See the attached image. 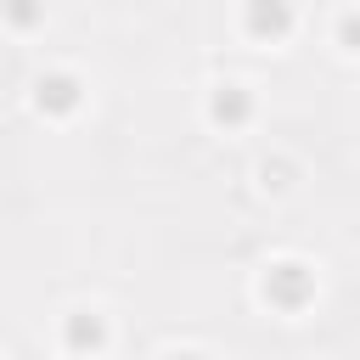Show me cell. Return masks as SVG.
Here are the masks:
<instances>
[{
    "instance_id": "3957f363",
    "label": "cell",
    "mask_w": 360,
    "mask_h": 360,
    "mask_svg": "<svg viewBox=\"0 0 360 360\" xmlns=\"http://www.w3.org/2000/svg\"><path fill=\"white\" fill-rule=\"evenodd\" d=\"M34 90H39V107H51V112H68V107H79V84H73L68 73H51V79H39Z\"/></svg>"
},
{
    "instance_id": "6da1fadb",
    "label": "cell",
    "mask_w": 360,
    "mask_h": 360,
    "mask_svg": "<svg viewBox=\"0 0 360 360\" xmlns=\"http://www.w3.org/2000/svg\"><path fill=\"white\" fill-rule=\"evenodd\" d=\"M304 292H309V281H304V270H298V264H281V270H270V276H264V298H276L281 309H298V304H304Z\"/></svg>"
},
{
    "instance_id": "5b68a950",
    "label": "cell",
    "mask_w": 360,
    "mask_h": 360,
    "mask_svg": "<svg viewBox=\"0 0 360 360\" xmlns=\"http://www.w3.org/2000/svg\"><path fill=\"white\" fill-rule=\"evenodd\" d=\"M6 17H11L17 28H34V22L45 17V6H39V0H6Z\"/></svg>"
},
{
    "instance_id": "7a4b0ae2",
    "label": "cell",
    "mask_w": 360,
    "mask_h": 360,
    "mask_svg": "<svg viewBox=\"0 0 360 360\" xmlns=\"http://www.w3.org/2000/svg\"><path fill=\"white\" fill-rule=\"evenodd\" d=\"M287 22H292V11H287V0H253L248 6V28L253 34H287Z\"/></svg>"
},
{
    "instance_id": "8992f818",
    "label": "cell",
    "mask_w": 360,
    "mask_h": 360,
    "mask_svg": "<svg viewBox=\"0 0 360 360\" xmlns=\"http://www.w3.org/2000/svg\"><path fill=\"white\" fill-rule=\"evenodd\" d=\"M73 343H101V326L96 321H73Z\"/></svg>"
},
{
    "instance_id": "277c9868",
    "label": "cell",
    "mask_w": 360,
    "mask_h": 360,
    "mask_svg": "<svg viewBox=\"0 0 360 360\" xmlns=\"http://www.w3.org/2000/svg\"><path fill=\"white\" fill-rule=\"evenodd\" d=\"M214 118H219V124H242V118H248V96H242L236 84H225V90L214 96Z\"/></svg>"
}]
</instances>
